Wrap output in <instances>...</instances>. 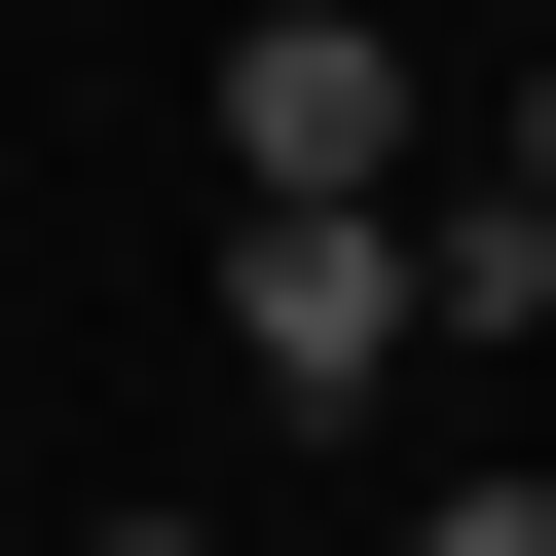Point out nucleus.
<instances>
[{
    "instance_id": "nucleus-1",
    "label": "nucleus",
    "mask_w": 556,
    "mask_h": 556,
    "mask_svg": "<svg viewBox=\"0 0 556 556\" xmlns=\"http://www.w3.org/2000/svg\"><path fill=\"white\" fill-rule=\"evenodd\" d=\"M223 223H408V38L260 0V38H223Z\"/></svg>"
},
{
    "instance_id": "nucleus-2",
    "label": "nucleus",
    "mask_w": 556,
    "mask_h": 556,
    "mask_svg": "<svg viewBox=\"0 0 556 556\" xmlns=\"http://www.w3.org/2000/svg\"><path fill=\"white\" fill-rule=\"evenodd\" d=\"M223 371L260 408H371L408 371V223H223Z\"/></svg>"
},
{
    "instance_id": "nucleus-3",
    "label": "nucleus",
    "mask_w": 556,
    "mask_h": 556,
    "mask_svg": "<svg viewBox=\"0 0 556 556\" xmlns=\"http://www.w3.org/2000/svg\"><path fill=\"white\" fill-rule=\"evenodd\" d=\"M408 334H556V223L519 186H408Z\"/></svg>"
},
{
    "instance_id": "nucleus-4",
    "label": "nucleus",
    "mask_w": 556,
    "mask_h": 556,
    "mask_svg": "<svg viewBox=\"0 0 556 556\" xmlns=\"http://www.w3.org/2000/svg\"><path fill=\"white\" fill-rule=\"evenodd\" d=\"M408 556H556V482H445V519H408Z\"/></svg>"
},
{
    "instance_id": "nucleus-5",
    "label": "nucleus",
    "mask_w": 556,
    "mask_h": 556,
    "mask_svg": "<svg viewBox=\"0 0 556 556\" xmlns=\"http://www.w3.org/2000/svg\"><path fill=\"white\" fill-rule=\"evenodd\" d=\"M482 186H519V223H556V75H519V149H482Z\"/></svg>"
},
{
    "instance_id": "nucleus-6",
    "label": "nucleus",
    "mask_w": 556,
    "mask_h": 556,
    "mask_svg": "<svg viewBox=\"0 0 556 556\" xmlns=\"http://www.w3.org/2000/svg\"><path fill=\"white\" fill-rule=\"evenodd\" d=\"M75 556H223V519H75Z\"/></svg>"
}]
</instances>
